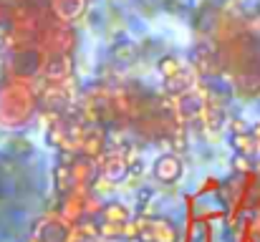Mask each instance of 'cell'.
I'll return each instance as SVG.
<instances>
[{
  "mask_svg": "<svg viewBox=\"0 0 260 242\" xmlns=\"http://www.w3.org/2000/svg\"><path fill=\"white\" fill-rule=\"evenodd\" d=\"M93 242H96V240H93Z\"/></svg>",
  "mask_w": 260,
  "mask_h": 242,
  "instance_id": "cell-23",
  "label": "cell"
},
{
  "mask_svg": "<svg viewBox=\"0 0 260 242\" xmlns=\"http://www.w3.org/2000/svg\"><path fill=\"white\" fill-rule=\"evenodd\" d=\"M88 8V0H48V10L56 20L74 25Z\"/></svg>",
  "mask_w": 260,
  "mask_h": 242,
  "instance_id": "cell-12",
  "label": "cell"
},
{
  "mask_svg": "<svg viewBox=\"0 0 260 242\" xmlns=\"http://www.w3.org/2000/svg\"><path fill=\"white\" fill-rule=\"evenodd\" d=\"M157 71L162 74V79H174V76H179L182 71H187L184 68V63L177 58V56H165V58H159V63H157Z\"/></svg>",
  "mask_w": 260,
  "mask_h": 242,
  "instance_id": "cell-15",
  "label": "cell"
},
{
  "mask_svg": "<svg viewBox=\"0 0 260 242\" xmlns=\"http://www.w3.org/2000/svg\"><path fill=\"white\" fill-rule=\"evenodd\" d=\"M106 152V139H104V131L96 126V124H88L86 129L81 131L79 136V147H76V154L88 157V159H99L101 154Z\"/></svg>",
  "mask_w": 260,
  "mask_h": 242,
  "instance_id": "cell-10",
  "label": "cell"
},
{
  "mask_svg": "<svg viewBox=\"0 0 260 242\" xmlns=\"http://www.w3.org/2000/svg\"><path fill=\"white\" fill-rule=\"evenodd\" d=\"M43 66H46V53L36 43L33 46H20V48H13L5 56V79L33 83L36 79H41Z\"/></svg>",
  "mask_w": 260,
  "mask_h": 242,
  "instance_id": "cell-2",
  "label": "cell"
},
{
  "mask_svg": "<svg viewBox=\"0 0 260 242\" xmlns=\"http://www.w3.org/2000/svg\"><path fill=\"white\" fill-rule=\"evenodd\" d=\"M96 166H99V177L101 179H106L109 184H119V182H124L129 177L132 159L121 149H109V152H104L96 159Z\"/></svg>",
  "mask_w": 260,
  "mask_h": 242,
  "instance_id": "cell-6",
  "label": "cell"
},
{
  "mask_svg": "<svg viewBox=\"0 0 260 242\" xmlns=\"http://www.w3.org/2000/svg\"><path fill=\"white\" fill-rule=\"evenodd\" d=\"M258 197H260V179H258Z\"/></svg>",
  "mask_w": 260,
  "mask_h": 242,
  "instance_id": "cell-22",
  "label": "cell"
},
{
  "mask_svg": "<svg viewBox=\"0 0 260 242\" xmlns=\"http://www.w3.org/2000/svg\"><path fill=\"white\" fill-rule=\"evenodd\" d=\"M99 222L104 225H116V227H126L132 222V212L124 202L119 199H109L101 204V212H99Z\"/></svg>",
  "mask_w": 260,
  "mask_h": 242,
  "instance_id": "cell-13",
  "label": "cell"
},
{
  "mask_svg": "<svg viewBox=\"0 0 260 242\" xmlns=\"http://www.w3.org/2000/svg\"><path fill=\"white\" fill-rule=\"evenodd\" d=\"M243 30L248 38H253L255 43H260V10H253L245 20H243Z\"/></svg>",
  "mask_w": 260,
  "mask_h": 242,
  "instance_id": "cell-16",
  "label": "cell"
},
{
  "mask_svg": "<svg viewBox=\"0 0 260 242\" xmlns=\"http://www.w3.org/2000/svg\"><path fill=\"white\" fill-rule=\"evenodd\" d=\"M149 197H152V189H147V187L137 192V199H139L142 204H147V202H149Z\"/></svg>",
  "mask_w": 260,
  "mask_h": 242,
  "instance_id": "cell-19",
  "label": "cell"
},
{
  "mask_svg": "<svg viewBox=\"0 0 260 242\" xmlns=\"http://www.w3.org/2000/svg\"><path fill=\"white\" fill-rule=\"evenodd\" d=\"M30 242H79L74 225H69L58 212H48L36 220L30 230Z\"/></svg>",
  "mask_w": 260,
  "mask_h": 242,
  "instance_id": "cell-5",
  "label": "cell"
},
{
  "mask_svg": "<svg viewBox=\"0 0 260 242\" xmlns=\"http://www.w3.org/2000/svg\"><path fill=\"white\" fill-rule=\"evenodd\" d=\"M126 235L137 242H179V230L170 217L147 215L134 222H129Z\"/></svg>",
  "mask_w": 260,
  "mask_h": 242,
  "instance_id": "cell-4",
  "label": "cell"
},
{
  "mask_svg": "<svg viewBox=\"0 0 260 242\" xmlns=\"http://www.w3.org/2000/svg\"><path fill=\"white\" fill-rule=\"evenodd\" d=\"M38 111H41V101L33 83L8 79L0 83V129L18 131L28 126Z\"/></svg>",
  "mask_w": 260,
  "mask_h": 242,
  "instance_id": "cell-1",
  "label": "cell"
},
{
  "mask_svg": "<svg viewBox=\"0 0 260 242\" xmlns=\"http://www.w3.org/2000/svg\"><path fill=\"white\" fill-rule=\"evenodd\" d=\"M74 74V56H46L41 79L46 83H66Z\"/></svg>",
  "mask_w": 260,
  "mask_h": 242,
  "instance_id": "cell-11",
  "label": "cell"
},
{
  "mask_svg": "<svg viewBox=\"0 0 260 242\" xmlns=\"http://www.w3.org/2000/svg\"><path fill=\"white\" fill-rule=\"evenodd\" d=\"M10 51H13V46H10V38H8V30L3 28V30H0V58L5 61V56H8Z\"/></svg>",
  "mask_w": 260,
  "mask_h": 242,
  "instance_id": "cell-17",
  "label": "cell"
},
{
  "mask_svg": "<svg viewBox=\"0 0 260 242\" xmlns=\"http://www.w3.org/2000/svg\"><path fill=\"white\" fill-rule=\"evenodd\" d=\"M194 66H197V71H200L202 76L215 74V71L220 68V56H217V51H212L210 46L197 48V53H194Z\"/></svg>",
  "mask_w": 260,
  "mask_h": 242,
  "instance_id": "cell-14",
  "label": "cell"
},
{
  "mask_svg": "<svg viewBox=\"0 0 260 242\" xmlns=\"http://www.w3.org/2000/svg\"><path fill=\"white\" fill-rule=\"evenodd\" d=\"M250 134H253V139L258 142V147H260V124H255V126L250 129Z\"/></svg>",
  "mask_w": 260,
  "mask_h": 242,
  "instance_id": "cell-20",
  "label": "cell"
},
{
  "mask_svg": "<svg viewBox=\"0 0 260 242\" xmlns=\"http://www.w3.org/2000/svg\"><path fill=\"white\" fill-rule=\"evenodd\" d=\"M3 3H8V5H18V3H25V0H3Z\"/></svg>",
  "mask_w": 260,
  "mask_h": 242,
  "instance_id": "cell-21",
  "label": "cell"
},
{
  "mask_svg": "<svg viewBox=\"0 0 260 242\" xmlns=\"http://www.w3.org/2000/svg\"><path fill=\"white\" fill-rule=\"evenodd\" d=\"M88 194L91 189H69L66 194H61V204H58V215L69 222V225H79L86 220V202H88Z\"/></svg>",
  "mask_w": 260,
  "mask_h": 242,
  "instance_id": "cell-7",
  "label": "cell"
},
{
  "mask_svg": "<svg viewBox=\"0 0 260 242\" xmlns=\"http://www.w3.org/2000/svg\"><path fill=\"white\" fill-rule=\"evenodd\" d=\"M36 46L46 56H74L76 30H74V25H66V23L56 20L53 15H48V20L41 25V30L36 36Z\"/></svg>",
  "mask_w": 260,
  "mask_h": 242,
  "instance_id": "cell-3",
  "label": "cell"
},
{
  "mask_svg": "<svg viewBox=\"0 0 260 242\" xmlns=\"http://www.w3.org/2000/svg\"><path fill=\"white\" fill-rule=\"evenodd\" d=\"M69 171H71V189H91L93 182L99 179V166L96 161L81 157V154H71L69 159Z\"/></svg>",
  "mask_w": 260,
  "mask_h": 242,
  "instance_id": "cell-8",
  "label": "cell"
},
{
  "mask_svg": "<svg viewBox=\"0 0 260 242\" xmlns=\"http://www.w3.org/2000/svg\"><path fill=\"white\" fill-rule=\"evenodd\" d=\"M152 174H154V179L159 184H177L182 179V174H184V161L174 152H165V154H159L154 159Z\"/></svg>",
  "mask_w": 260,
  "mask_h": 242,
  "instance_id": "cell-9",
  "label": "cell"
},
{
  "mask_svg": "<svg viewBox=\"0 0 260 242\" xmlns=\"http://www.w3.org/2000/svg\"><path fill=\"white\" fill-rule=\"evenodd\" d=\"M8 13H10V5L0 0V30L8 28Z\"/></svg>",
  "mask_w": 260,
  "mask_h": 242,
  "instance_id": "cell-18",
  "label": "cell"
}]
</instances>
